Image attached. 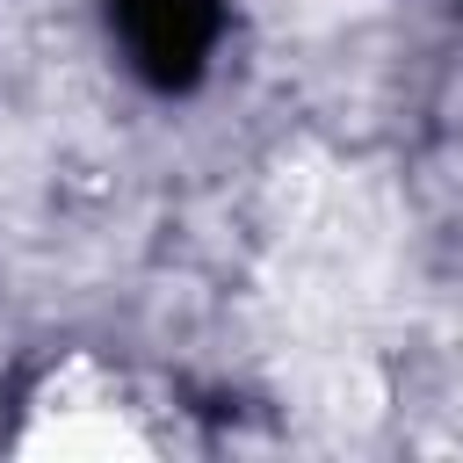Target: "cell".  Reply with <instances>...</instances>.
Instances as JSON below:
<instances>
[{
	"mask_svg": "<svg viewBox=\"0 0 463 463\" xmlns=\"http://www.w3.org/2000/svg\"><path fill=\"white\" fill-rule=\"evenodd\" d=\"M14 449L22 456H94V463H116V456H152V434L137 427V412L123 405V391L94 362H72L65 376L43 383V398L29 405V427H22Z\"/></svg>",
	"mask_w": 463,
	"mask_h": 463,
	"instance_id": "6da1fadb",
	"label": "cell"
},
{
	"mask_svg": "<svg viewBox=\"0 0 463 463\" xmlns=\"http://www.w3.org/2000/svg\"><path fill=\"white\" fill-rule=\"evenodd\" d=\"M246 7L268 14V22H282V29H318V22L347 14V0H246Z\"/></svg>",
	"mask_w": 463,
	"mask_h": 463,
	"instance_id": "7a4b0ae2",
	"label": "cell"
}]
</instances>
